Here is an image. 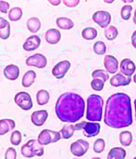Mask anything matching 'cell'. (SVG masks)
Returning a JSON list of instances; mask_svg holds the SVG:
<instances>
[{
    "mask_svg": "<svg viewBox=\"0 0 136 159\" xmlns=\"http://www.w3.org/2000/svg\"><path fill=\"white\" fill-rule=\"evenodd\" d=\"M106 71L109 74H116L119 69V61L113 55H106L104 60Z\"/></svg>",
    "mask_w": 136,
    "mask_h": 159,
    "instance_id": "obj_14",
    "label": "cell"
},
{
    "mask_svg": "<svg viewBox=\"0 0 136 159\" xmlns=\"http://www.w3.org/2000/svg\"><path fill=\"white\" fill-rule=\"evenodd\" d=\"M91 159H101L100 157H92V158H91Z\"/></svg>",
    "mask_w": 136,
    "mask_h": 159,
    "instance_id": "obj_45",
    "label": "cell"
},
{
    "mask_svg": "<svg viewBox=\"0 0 136 159\" xmlns=\"http://www.w3.org/2000/svg\"><path fill=\"white\" fill-rule=\"evenodd\" d=\"M134 83L136 84V73H135V75H134Z\"/></svg>",
    "mask_w": 136,
    "mask_h": 159,
    "instance_id": "obj_43",
    "label": "cell"
},
{
    "mask_svg": "<svg viewBox=\"0 0 136 159\" xmlns=\"http://www.w3.org/2000/svg\"><path fill=\"white\" fill-rule=\"evenodd\" d=\"M104 121L112 129L127 128L133 124L131 98L128 94L119 92L107 99Z\"/></svg>",
    "mask_w": 136,
    "mask_h": 159,
    "instance_id": "obj_1",
    "label": "cell"
},
{
    "mask_svg": "<svg viewBox=\"0 0 136 159\" xmlns=\"http://www.w3.org/2000/svg\"><path fill=\"white\" fill-rule=\"evenodd\" d=\"M106 148V142L104 139H97L93 143V151L96 154H101Z\"/></svg>",
    "mask_w": 136,
    "mask_h": 159,
    "instance_id": "obj_33",
    "label": "cell"
},
{
    "mask_svg": "<svg viewBox=\"0 0 136 159\" xmlns=\"http://www.w3.org/2000/svg\"><path fill=\"white\" fill-rule=\"evenodd\" d=\"M21 142V133L19 130H15L12 132L10 136V143L14 146H18Z\"/></svg>",
    "mask_w": 136,
    "mask_h": 159,
    "instance_id": "obj_35",
    "label": "cell"
},
{
    "mask_svg": "<svg viewBox=\"0 0 136 159\" xmlns=\"http://www.w3.org/2000/svg\"><path fill=\"white\" fill-rule=\"evenodd\" d=\"M20 75V69L15 64H8L4 68V76L11 81L18 79Z\"/></svg>",
    "mask_w": 136,
    "mask_h": 159,
    "instance_id": "obj_17",
    "label": "cell"
},
{
    "mask_svg": "<svg viewBox=\"0 0 136 159\" xmlns=\"http://www.w3.org/2000/svg\"><path fill=\"white\" fill-rule=\"evenodd\" d=\"M62 139V135L60 131H53L50 129H43L37 138L38 143L44 146V145H48L49 143H54L59 142Z\"/></svg>",
    "mask_w": 136,
    "mask_h": 159,
    "instance_id": "obj_6",
    "label": "cell"
},
{
    "mask_svg": "<svg viewBox=\"0 0 136 159\" xmlns=\"http://www.w3.org/2000/svg\"><path fill=\"white\" fill-rule=\"evenodd\" d=\"M35 77H36V74H35V71H33V70L27 71V72L23 75V76H22L21 85H22L24 88H29V87H31V86L35 83Z\"/></svg>",
    "mask_w": 136,
    "mask_h": 159,
    "instance_id": "obj_21",
    "label": "cell"
},
{
    "mask_svg": "<svg viewBox=\"0 0 136 159\" xmlns=\"http://www.w3.org/2000/svg\"><path fill=\"white\" fill-rule=\"evenodd\" d=\"M118 34H119V31L114 25H110L105 30V35L107 40H110V41L115 40L118 37Z\"/></svg>",
    "mask_w": 136,
    "mask_h": 159,
    "instance_id": "obj_30",
    "label": "cell"
},
{
    "mask_svg": "<svg viewBox=\"0 0 136 159\" xmlns=\"http://www.w3.org/2000/svg\"><path fill=\"white\" fill-rule=\"evenodd\" d=\"M46 41L50 45H55L61 40V32L57 29H49L45 34Z\"/></svg>",
    "mask_w": 136,
    "mask_h": 159,
    "instance_id": "obj_18",
    "label": "cell"
},
{
    "mask_svg": "<svg viewBox=\"0 0 136 159\" xmlns=\"http://www.w3.org/2000/svg\"><path fill=\"white\" fill-rule=\"evenodd\" d=\"M73 159H78V158H73Z\"/></svg>",
    "mask_w": 136,
    "mask_h": 159,
    "instance_id": "obj_47",
    "label": "cell"
},
{
    "mask_svg": "<svg viewBox=\"0 0 136 159\" xmlns=\"http://www.w3.org/2000/svg\"><path fill=\"white\" fill-rule=\"evenodd\" d=\"M26 26H27V29L29 30V32H31L33 34L37 33L40 30V27H41L40 20L38 18H36V17H32L27 20Z\"/></svg>",
    "mask_w": 136,
    "mask_h": 159,
    "instance_id": "obj_22",
    "label": "cell"
},
{
    "mask_svg": "<svg viewBox=\"0 0 136 159\" xmlns=\"http://www.w3.org/2000/svg\"><path fill=\"white\" fill-rule=\"evenodd\" d=\"M71 67V63L69 61H62L58 62L52 69V75L57 79H62L64 77L66 73Z\"/></svg>",
    "mask_w": 136,
    "mask_h": 159,
    "instance_id": "obj_11",
    "label": "cell"
},
{
    "mask_svg": "<svg viewBox=\"0 0 136 159\" xmlns=\"http://www.w3.org/2000/svg\"><path fill=\"white\" fill-rule=\"evenodd\" d=\"M8 9H9V3L1 0V1H0V11H1L2 13L6 14V13L9 12Z\"/></svg>",
    "mask_w": 136,
    "mask_h": 159,
    "instance_id": "obj_38",
    "label": "cell"
},
{
    "mask_svg": "<svg viewBox=\"0 0 136 159\" xmlns=\"http://www.w3.org/2000/svg\"><path fill=\"white\" fill-rule=\"evenodd\" d=\"M134 107H135V116H136V100H134Z\"/></svg>",
    "mask_w": 136,
    "mask_h": 159,
    "instance_id": "obj_44",
    "label": "cell"
},
{
    "mask_svg": "<svg viewBox=\"0 0 136 159\" xmlns=\"http://www.w3.org/2000/svg\"><path fill=\"white\" fill-rule=\"evenodd\" d=\"M22 157L26 158H32L34 157H42L44 155V148L38 143L37 140H30L21 148Z\"/></svg>",
    "mask_w": 136,
    "mask_h": 159,
    "instance_id": "obj_4",
    "label": "cell"
},
{
    "mask_svg": "<svg viewBox=\"0 0 136 159\" xmlns=\"http://www.w3.org/2000/svg\"><path fill=\"white\" fill-rule=\"evenodd\" d=\"M16 127L15 122L12 119H1L0 120V135L3 136L5 134H7L8 131L14 129V128Z\"/></svg>",
    "mask_w": 136,
    "mask_h": 159,
    "instance_id": "obj_19",
    "label": "cell"
},
{
    "mask_svg": "<svg viewBox=\"0 0 136 159\" xmlns=\"http://www.w3.org/2000/svg\"><path fill=\"white\" fill-rule=\"evenodd\" d=\"M49 3H50V4L53 5V6H58V5L61 4V1H60V0H55V1H53V0H49Z\"/></svg>",
    "mask_w": 136,
    "mask_h": 159,
    "instance_id": "obj_41",
    "label": "cell"
},
{
    "mask_svg": "<svg viewBox=\"0 0 136 159\" xmlns=\"http://www.w3.org/2000/svg\"><path fill=\"white\" fill-rule=\"evenodd\" d=\"M134 22L136 24V9L134 11Z\"/></svg>",
    "mask_w": 136,
    "mask_h": 159,
    "instance_id": "obj_42",
    "label": "cell"
},
{
    "mask_svg": "<svg viewBox=\"0 0 136 159\" xmlns=\"http://www.w3.org/2000/svg\"><path fill=\"white\" fill-rule=\"evenodd\" d=\"M57 117L64 123H77L85 114V101L75 92L63 93L55 104Z\"/></svg>",
    "mask_w": 136,
    "mask_h": 159,
    "instance_id": "obj_2",
    "label": "cell"
},
{
    "mask_svg": "<svg viewBox=\"0 0 136 159\" xmlns=\"http://www.w3.org/2000/svg\"><path fill=\"white\" fill-rule=\"evenodd\" d=\"M47 58L43 55V54H40V53H35L30 57H28L26 59V65L28 66H33V67H36V68H39V69H42V68H45L46 65H47Z\"/></svg>",
    "mask_w": 136,
    "mask_h": 159,
    "instance_id": "obj_10",
    "label": "cell"
},
{
    "mask_svg": "<svg viewBox=\"0 0 136 159\" xmlns=\"http://www.w3.org/2000/svg\"><path fill=\"white\" fill-rule=\"evenodd\" d=\"M104 100L98 94H91L87 99L86 119L89 122H100L103 118Z\"/></svg>",
    "mask_w": 136,
    "mask_h": 159,
    "instance_id": "obj_3",
    "label": "cell"
},
{
    "mask_svg": "<svg viewBox=\"0 0 136 159\" xmlns=\"http://www.w3.org/2000/svg\"><path fill=\"white\" fill-rule=\"evenodd\" d=\"M132 82V77L131 76H126L124 75H122L121 73L116 74L113 77H111L110 79V85L112 87H124V86H128L130 85V83Z\"/></svg>",
    "mask_w": 136,
    "mask_h": 159,
    "instance_id": "obj_15",
    "label": "cell"
},
{
    "mask_svg": "<svg viewBox=\"0 0 136 159\" xmlns=\"http://www.w3.org/2000/svg\"><path fill=\"white\" fill-rule=\"evenodd\" d=\"M21 17H22V10L21 7H15L10 8L8 12V19L10 20V21H17L21 20Z\"/></svg>",
    "mask_w": 136,
    "mask_h": 159,
    "instance_id": "obj_29",
    "label": "cell"
},
{
    "mask_svg": "<svg viewBox=\"0 0 136 159\" xmlns=\"http://www.w3.org/2000/svg\"><path fill=\"white\" fill-rule=\"evenodd\" d=\"M63 3L67 7H75L79 4V0H63Z\"/></svg>",
    "mask_w": 136,
    "mask_h": 159,
    "instance_id": "obj_39",
    "label": "cell"
},
{
    "mask_svg": "<svg viewBox=\"0 0 136 159\" xmlns=\"http://www.w3.org/2000/svg\"><path fill=\"white\" fill-rule=\"evenodd\" d=\"M125 157L126 151L121 147L112 148L107 155V159H125Z\"/></svg>",
    "mask_w": 136,
    "mask_h": 159,
    "instance_id": "obj_23",
    "label": "cell"
},
{
    "mask_svg": "<svg viewBox=\"0 0 136 159\" xmlns=\"http://www.w3.org/2000/svg\"><path fill=\"white\" fill-rule=\"evenodd\" d=\"M132 11H133V7L130 5H125L122 7L121 11H120V16L122 18V20H128L131 16H132Z\"/></svg>",
    "mask_w": 136,
    "mask_h": 159,
    "instance_id": "obj_34",
    "label": "cell"
},
{
    "mask_svg": "<svg viewBox=\"0 0 136 159\" xmlns=\"http://www.w3.org/2000/svg\"><path fill=\"white\" fill-rule=\"evenodd\" d=\"M14 102L21 109H22L24 111H29L33 107L32 98H31L30 94L25 91L18 92L14 97Z\"/></svg>",
    "mask_w": 136,
    "mask_h": 159,
    "instance_id": "obj_7",
    "label": "cell"
},
{
    "mask_svg": "<svg viewBox=\"0 0 136 159\" xmlns=\"http://www.w3.org/2000/svg\"><path fill=\"white\" fill-rule=\"evenodd\" d=\"M76 130H83L84 135L87 138H92L97 136L101 130V125L98 122H85L82 121L75 126Z\"/></svg>",
    "mask_w": 136,
    "mask_h": 159,
    "instance_id": "obj_5",
    "label": "cell"
},
{
    "mask_svg": "<svg viewBox=\"0 0 136 159\" xmlns=\"http://www.w3.org/2000/svg\"><path fill=\"white\" fill-rule=\"evenodd\" d=\"M132 43H133V46L136 48V31L134 32V34L132 35Z\"/></svg>",
    "mask_w": 136,
    "mask_h": 159,
    "instance_id": "obj_40",
    "label": "cell"
},
{
    "mask_svg": "<svg viewBox=\"0 0 136 159\" xmlns=\"http://www.w3.org/2000/svg\"><path fill=\"white\" fill-rule=\"evenodd\" d=\"M134 159H136V157H134Z\"/></svg>",
    "mask_w": 136,
    "mask_h": 159,
    "instance_id": "obj_46",
    "label": "cell"
},
{
    "mask_svg": "<svg viewBox=\"0 0 136 159\" xmlns=\"http://www.w3.org/2000/svg\"><path fill=\"white\" fill-rule=\"evenodd\" d=\"M91 86L92 89H94L96 91H102L104 89L105 82L101 79H92L91 82Z\"/></svg>",
    "mask_w": 136,
    "mask_h": 159,
    "instance_id": "obj_36",
    "label": "cell"
},
{
    "mask_svg": "<svg viewBox=\"0 0 136 159\" xmlns=\"http://www.w3.org/2000/svg\"><path fill=\"white\" fill-rule=\"evenodd\" d=\"M89 147H90V143L88 142H86L85 140L79 139L74 142L70 145V151L75 157H83L88 152Z\"/></svg>",
    "mask_w": 136,
    "mask_h": 159,
    "instance_id": "obj_8",
    "label": "cell"
},
{
    "mask_svg": "<svg viewBox=\"0 0 136 159\" xmlns=\"http://www.w3.org/2000/svg\"><path fill=\"white\" fill-rule=\"evenodd\" d=\"M40 44H41L40 37L36 34H33L27 37V39L22 45V48L25 51H34L40 47Z\"/></svg>",
    "mask_w": 136,
    "mask_h": 159,
    "instance_id": "obj_12",
    "label": "cell"
},
{
    "mask_svg": "<svg viewBox=\"0 0 136 159\" xmlns=\"http://www.w3.org/2000/svg\"><path fill=\"white\" fill-rule=\"evenodd\" d=\"M81 34H82V37L86 40H93L94 38H96L98 32L93 27H87L82 30Z\"/></svg>",
    "mask_w": 136,
    "mask_h": 159,
    "instance_id": "obj_28",
    "label": "cell"
},
{
    "mask_svg": "<svg viewBox=\"0 0 136 159\" xmlns=\"http://www.w3.org/2000/svg\"><path fill=\"white\" fill-rule=\"evenodd\" d=\"M91 76H92V79H101L103 80L105 83L109 79V75L106 71L105 70H95L92 72L91 74Z\"/></svg>",
    "mask_w": 136,
    "mask_h": 159,
    "instance_id": "obj_31",
    "label": "cell"
},
{
    "mask_svg": "<svg viewBox=\"0 0 136 159\" xmlns=\"http://www.w3.org/2000/svg\"><path fill=\"white\" fill-rule=\"evenodd\" d=\"M120 142L121 145H123L125 147L130 146L132 144V143H133V134H132V132L128 131V130L122 131L120 134Z\"/></svg>",
    "mask_w": 136,
    "mask_h": 159,
    "instance_id": "obj_25",
    "label": "cell"
},
{
    "mask_svg": "<svg viewBox=\"0 0 136 159\" xmlns=\"http://www.w3.org/2000/svg\"><path fill=\"white\" fill-rule=\"evenodd\" d=\"M92 20L100 27L106 29L107 27L110 26L109 24L111 22V14L108 11L99 10L92 15Z\"/></svg>",
    "mask_w": 136,
    "mask_h": 159,
    "instance_id": "obj_9",
    "label": "cell"
},
{
    "mask_svg": "<svg viewBox=\"0 0 136 159\" xmlns=\"http://www.w3.org/2000/svg\"><path fill=\"white\" fill-rule=\"evenodd\" d=\"M93 50L97 55H105L106 52V45L103 41H97L93 45Z\"/></svg>",
    "mask_w": 136,
    "mask_h": 159,
    "instance_id": "obj_32",
    "label": "cell"
},
{
    "mask_svg": "<svg viewBox=\"0 0 136 159\" xmlns=\"http://www.w3.org/2000/svg\"><path fill=\"white\" fill-rule=\"evenodd\" d=\"M5 159H17V152L13 147L7 149L5 153Z\"/></svg>",
    "mask_w": 136,
    "mask_h": 159,
    "instance_id": "obj_37",
    "label": "cell"
},
{
    "mask_svg": "<svg viewBox=\"0 0 136 159\" xmlns=\"http://www.w3.org/2000/svg\"><path fill=\"white\" fill-rule=\"evenodd\" d=\"M49 114L46 110L35 111L31 116V121L35 127H41L45 124L46 120L48 119Z\"/></svg>",
    "mask_w": 136,
    "mask_h": 159,
    "instance_id": "obj_16",
    "label": "cell"
},
{
    "mask_svg": "<svg viewBox=\"0 0 136 159\" xmlns=\"http://www.w3.org/2000/svg\"><path fill=\"white\" fill-rule=\"evenodd\" d=\"M10 34V24L9 22L4 19L0 18V37L2 40H6L9 37Z\"/></svg>",
    "mask_w": 136,
    "mask_h": 159,
    "instance_id": "obj_20",
    "label": "cell"
},
{
    "mask_svg": "<svg viewBox=\"0 0 136 159\" xmlns=\"http://www.w3.org/2000/svg\"><path fill=\"white\" fill-rule=\"evenodd\" d=\"M120 73L126 76H132L136 71L135 63L130 59H124L120 62Z\"/></svg>",
    "mask_w": 136,
    "mask_h": 159,
    "instance_id": "obj_13",
    "label": "cell"
},
{
    "mask_svg": "<svg viewBox=\"0 0 136 159\" xmlns=\"http://www.w3.org/2000/svg\"><path fill=\"white\" fill-rule=\"evenodd\" d=\"M49 101V93L45 89H40L36 93V102L38 105H45Z\"/></svg>",
    "mask_w": 136,
    "mask_h": 159,
    "instance_id": "obj_26",
    "label": "cell"
},
{
    "mask_svg": "<svg viewBox=\"0 0 136 159\" xmlns=\"http://www.w3.org/2000/svg\"><path fill=\"white\" fill-rule=\"evenodd\" d=\"M75 126H73L72 124H66L65 126L63 127V129H61V135H62V138L64 139V140H68L70 139L73 135H74V132H75Z\"/></svg>",
    "mask_w": 136,
    "mask_h": 159,
    "instance_id": "obj_27",
    "label": "cell"
},
{
    "mask_svg": "<svg viewBox=\"0 0 136 159\" xmlns=\"http://www.w3.org/2000/svg\"><path fill=\"white\" fill-rule=\"evenodd\" d=\"M56 24L60 29L70 30L74 27V22L71 19L66 17H60L56 20Z\"/></svg>",
    "mask_w": 136,
    "mask_h": 159,
    "instance_id": "obj_24",
    "label": "cell"
}]
</instances>
